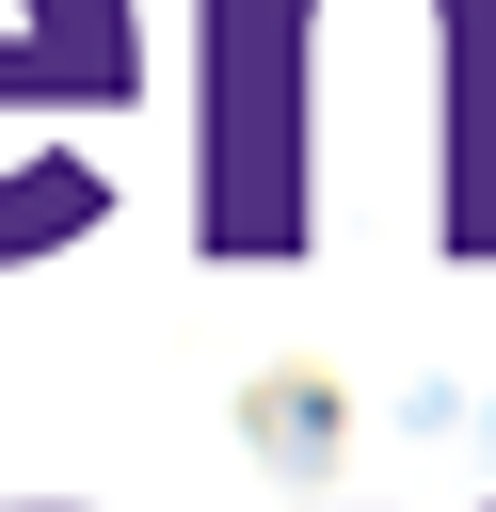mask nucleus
<instances>
[{"instance_id": "f257e3e1", "label": "nucleus", "mask_w": 496, "mask_h": 512, "mask_svg": "<svg viewBox=\"0 0 496 512\" xmlns=\"http://www.w3.org/2000/svg\"><path fill=\"white\" fill-rule=\"evenodd\" d=\"M112 0H0V112H48V96H112Z\"/></svg>"}]
</instances>
